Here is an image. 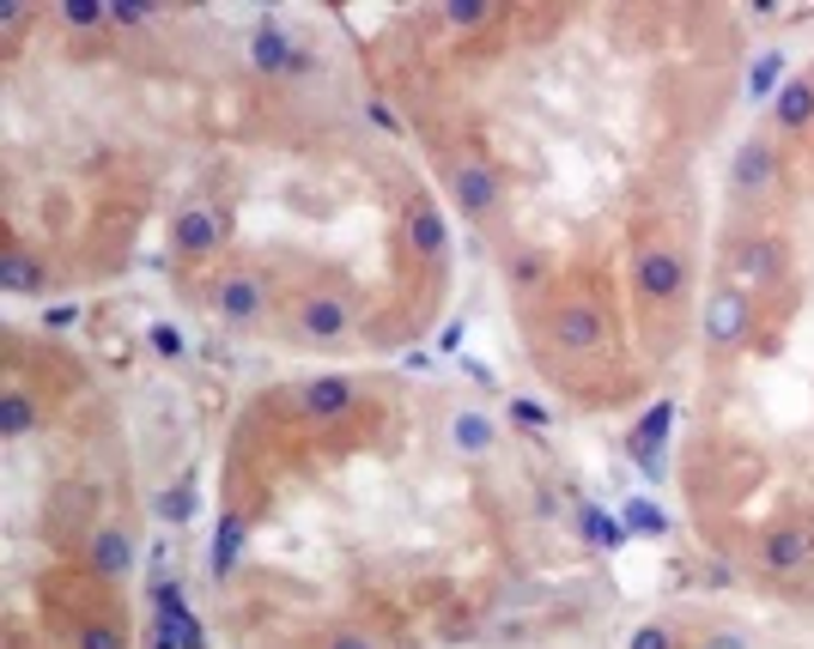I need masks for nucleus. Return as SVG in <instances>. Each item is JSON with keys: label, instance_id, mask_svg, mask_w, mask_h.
I'll use <instances>...</instances> for the list:
<instances>
[{"label": "nucleus", "instance_id": "1", "mask_svg": "<svg viewBox=\"0 0 814 649\" xmlns=\"http://www.w3.org/2000/svg\"><path fill=\"white\" fill-rule=\"evenodd\" d=\"M541 340H547L553 352H565V358H590V352L608 340L602 304H590V298H553L547 310H541Z\"/></svg>", "mask_w": 814, "mask_h": 649}, {"label": "nucleus", "instance_id": "2", "mask_svg": "<svg viewBox=\"0 0 814 649\" xmlns=\"http://www.w3.org/2000/svg\"><path fill=\"white\" fill-rule=\"evenodd\" d=\"M814 565V522L809 516H784L754 540V571L772 577V583H790Z\"/></svg>", "mask_w": 814, "mask_h": 649}, {"label": "nucleus", "instance_id": "3", "mask_svg": "<svg viewBox=\"0 0 814 649\" xmlns=\"http://www.w3.org/2000/svg\"><path fill=\"white\" fill-rule=\"evenodd\" d=\"M268 310H274V292H268V280L256 267H225L219 280H213V316H219L225 328L250 334V328L268 322Z\"/></svg>", "mask_w": 814, "mask_h": 649}, {"label": "nucleus", "instance_id": "4", "mask_svg": "<svg viewBox=\"0 0 814 649\" xmlns=\"http://www.w3.org/2000/svg\"><path fill=\"white\" fill-rule=\"evenodd\" d=\"M353 298L347 292H329V286H316L304 292V298H292V334L310 340V346H335V340L353 334Z\"/></svg>", "mask_w": 814, "mask_h": 649}, {"label": "nucleus", "instance_id": "5", "mask_svg": "<svg viewBox=\"0 0 814 649\" xmlns=\"http://www.w3.org/2000/svg\"><path fill=\"white\" fill-rule=\"evenodd\" d=\"M444 182H450V201H456V213H468V219H493V213H499V201H505L499 170L486 164V158H474V152L450 158V164H444Z\"/></svg>", "mask_w": 814, "mask_h": 649}, {"label": "nucleus", "instance_id": "6", "mask_svg": "<svg viewBox=\"0 0 814 649\" xmlns=\"http://www.w3.org/2000/svg\"><path fill=\"white\" fill-rule=\"evenodd\" d=\"M632 286H638L644 304H681L687 255L675 243H638V255H632Z\"/></svg>", "mask_w": 814, "mask_h": 649}, {"label": "nucleus", "instance_id": "7", "mask_svg": "<svg viewBox=\"0 0 814 649\" xmlns=\"http://www.w3.org/2000/svg\"><path fill=\"white\" fill-rule=\"evenodd\" d=\"M778 182H784V158H778L772 140H748L736 152V164H730V189H736V201H748V207L772 201Z\"/></svg>", "mask_w": 814, "mask_h": 649}, {"label": "nucleus", "instance_id": "8", "mask_svg": "<svg viewBox=\"0 0 814 649\" xmlns=\"http://www.w3.org/2000/svg\"><path fill=\"white\" fill-rule=\"evenodd\" d=\"M748 328H754V298L742 286H717L705 298V340L717 352H736L748 340Z\"/></svg>", "mask_w": 814, "mask_h": 649}, {"label": "nucleus", "instance_id": "9", "mask_svg": "<svg viewBox=\"0 0 814 649\" xmlns=\"http://www.w3.org/2000/svg\"><path fill=\"white\" fill-rule=\"evenodd\" d=\"M402 231H407V249L426 261H444L450 255V225H444V207H438L426 189H414L402 207Z\"/></svg>", "mask_w": 814, "mask_h": 649}, {"label": "nucleus", "instance_id": "10", "mask_svg": "<svg viewBox=\"0 0 814 649\" xmlns=\"http://www.w3.org/2000/svg\"><path fill=\"white\" fill-rule=\"evenodd\" d=\"M730 267H736V280H748V286H784L790 280V243L784 237H766V231L742 237Z\"/></svg>", "mask_w": 814, "mask_h": 649}, {"label": "nucleus", "instance_id": "11", "mask_svg": "<svg viewBox=\"0 0 814 649\" xmlns=\"http://www.w3.org/2000/svg\"><path fill=\"white\" fill-rule=\"evenodd\" d=\"M359 407V389L347 377H310L298 389V413L316 419V425H335V419H347Z\"/></svg>", "mask_w": 814, "mask_h": 649}, {"label": "nucleus", "instance_id": "12", "mask_svg": "<svg viewBox=\"0 0 814 649\" xmlns=\"http://www.w3.org/2000/svg\"><path fill=\"white\" fill-rule=\"evenodd\" d=\"M171 243H177V255L183 261H201V255H213V249L225 243V225H219V213L213 207H183L171 219Z\"/></svg>", "mask_w": 814, "mask_h": 649}, {"label": "nucleus", "instance_id": "13", "mask_svg": "<svg viewBox=\"0 0 814 649\" xmlns=\"http://www.w3.org/2000/svg\"><path fill=\"white\" fill-rule=\"evenodd\" d=\"M0 292H7V298H43V292H49V267H43L31 249L7 243V255H0Z\"/></svg>", "mask_w": 814, "mask_h": 649}, {"label": "nucleus", "instance_id": "14", "mask_svg": "<svg viewBox=\"0 0 814 649\" xmlns=\"http://www.w3.org/2000/svg\"><path fill=\"white\" fill-rule=\"evenodd\" d=\"M814 122V79H784V91L772 98V128L802 134Z\"/></svg>", "mask_w": 814, "mask_h": 649}, {"label": "nucleus", "instance_id": "15", "mask_svg": "<svg viewBox=\"0 0 814 649\" xmlns=\"http://www.w3.org/2000/svg\"><path fill=\"white\" fill-rule=\"evenodd\" d=\"M86 559H92L98 577H128L134 571V540L122 528H98L92 546H86Z\"/></svg>", "mask_w": 814, "mask_h": 649}, {"label": "nucleus", "instance_id": "16", "mask_svg": "<svg viewBox=\"0 0 814 649\" xmlns=\"http://www.w3.org/2000/svg\"><path fill=\"white\" fill-rule=\"evenodd\" d=\"M298 61H304V55L292 49V37H286V31L262 25V31L250 37V67H256V73H292Z\"/></svg>", "mask_w": 814, "mask_h": 649}, {"label": "nucleus", "instance_id": "17", "mask_svg": "<svg viewBox=\"0 0 814 649\" xmlns=\"http://www.w3.org/2000/svg\"><path fill=\"white\" fill-rule=\"evenodd\" d=\"M450 443H456V455H493V443H499V425H493L481 407H462V413L450 419Z\"/></svg>", "mask_w": 814, "mask_h": 649}, {"label": "nucleus", "instance_id": "18", "mask_svg": "<svg viewBox=\"0 0 814 649\" xmlns=\"http://www.w3.org/2000/svg\"><path fill=\"white\" fill-rule=\"evenodd\" d=\"M669 425H675V401H657V407H651V419L632 431V449H638L644 474H657V443H663V431H669Z\"/></svg>", "mask_w": 814, "mask_h": 649}, {"label": "nucleus", "instance_id": "19", "mask_svg": "<svg viewBox=\"0 0 814 649\" xmlns=\"http://www.w3.org/2000/svg\"><path fill=\"white\" fill-rule=\"evenodd\" d=\"M244 516H219V534H213V577H231L237 559H244Z\"/></svg>", "mask_w": 814, "mask_h": 649}, {"label": "nucleus", "instance_id": "20", "mask_svg": "<svg viewBox=\"0 0 814 649\" xmlns=\"http://www.w3.org/2000/svg\"><path fill=\"white\" fill-rule=\"evenodd\" d=\"M0 431H7V437L37 431V401H31L25 389H7V401H0Z\"/></svg>", "mask_w": 814, "mask_h": 649}, {"label": "nucleus", "instance_id": "21", "mask_svg": "<svg viewBox=\"0 0 814 649\" xmlns=\"http://www.w3.org/2000/svg\"><path fill=\"white\" fill-rule=\"evenodd\" d=\"M778 91H784V55L766 49L760 61H754V73H748V98L760 104V98H778Z\"/></svg>", "mask_w": 814, "mask_h": 649}, {"label": "nucleus", "instance_id": "22", "mask_svg": "<svg viewBox=\"0 0 814 649\" xmlns=\"http://www.w3.org/2000/svg\"><path fill=\"white\" fill-rule=\"evenodd\" d=\"M74 649H128V631H122L116 619H86Z\"/></svg>", "mask_w": 814, "mask_h": 649}, {"label": "nucleus", "instance_id": "23", "mask_svg": "<svg viewBox=\"0 0 814 649\" xmlns=\"http://www.w3.org/2000/svg\"><path fill=\"white\" fill-rule=\"evenodd\" d=\"M55 19H61V25H74V31H92V25H104V19H110V7H104V0H61V7H55Z\"/></svg>", "mask_w": 814, "mask_h": 649}, {"label": "nucleus", "instance_id": "24", "mask_svg": "<svg viewBox=\"0 0 814 649\" xmlns=\"http://www.w3.org/2000/svg\"><path fill=\"white\" fill-rule=\"evenodd\" d=\"M158 522H189L195 516V492H189V486H171V492H158Z\"/></svg>", "mask_w": 814, "mask_h": 649}, {"label": "nucleus", "instance_id": "25", "mask_svg": "<svg viewBox=\"0 0 814 649\" xmlns=\"http://www.w3.org/2000/svg\"><path fill=\"white\" fill-rule=\"evenodd\" d=\"M152 607H158V619H189V595H183V583H152Z\"/></svg>", "mask_w": 814, "mask_h": 649}, {"label": "nucleus", "instance_id": "26", "mask_svg": "<svg viewBox=\"0 0 814 649\" xmlns=\"http://www.w3.org/2000/svg\"><path fill=\"white\" fill-rule=\"evenodd\" d=\"M444 19H450L456 31H474V25H486V19H493V7H486V0H450Z\"/></svg>", "mask_w": 814, "mask_h": 649}, {"label": "nucleus", "instance_id": "27", "mask_svg": "<svg viewBox=\"0 0 814 649\" xmlns=\"http://www.w3.org/2000/svg\"><path fill=\"white\" fill-rule=\"evenodd\" d=\"M323 649H383V637L377 631H353V625H347V631H329V644Z\"/></svg>", "mask_w": 814, "mask_h": 649}, {"label": "nucleus", "instance_id": "28", "mask_svg": "<svg viewBox=\"0 0 814 649\" xmlns=\"http://www.w3.org/2000/svg\"><path fill=\"white\" fill-rule=\"evenodd\" d=\"M632 649H675V631L669 625H638V631H632Z\"/></svg>", "mask_w": 814, "mask_h": 649}, {"label": "nucleus", "instance_id": "29", "mask_svg": "<svg viewBox=\"0 0 814 649\" xmlns=\"http://www.w3.org/2000/svg\"><path fill=\"white\" fill-rule=\"evenodd\" d=\"M152 13H158V7H146V0H116V7H110V19H116V25H146Z\"/></svg>", "mask_w": 814, "mask_h": 649}, {"label": "nucleus", "instance_id": "30", "mask_svg": "<svg viewBox=\"0 0 814 649\" xmlns=\"http://www.w3.org/2000/svg\"><path fill=\"white\" fill-rule=\"evenodd\" d=\"M626 516H632V522H638V528H644V534H669V522H663V516H657V510L644 504V498H632V504H626Z\"/></svg>", "mask_w": 814, "mask_h": 649}, {"label": "nucleus", "instance_id": "31", "mask_svg": "<svg viewBox=\"0 0 814 649\" xmlns=\"http://www.w3.org/2000/svg\"><path fill=\"white\" fill-rule=\"evenodd\" d=\"M152 352H165V358H183V334H177L171 322H158V328H152Z\"/></svg>", "mask_w": 814, "mask_h": 649}, {"label": "nucleus", "instance_id": "32", "mask_svg": "<svg viewBox=\"0 0 814 649\" xmlns=\"http://www.w3.org/2000/svg\"><path fill=\"white\" fill-rule=\"evenodd\" d=\"M693 649H754V644H748V637H742V631H723V625H717V631H705V637H699Z\"/></svg>", "mask_w": 814, "mask_h": 649}, {"label": "nucleus", "instance_id": "33", "mask_svg": "<svg viewBox=\"0 0 814 649\" xmlns=\"http://www.w3.org/2000/svg\"><path fill=\"white\" fill-rule=\"evenodd\" d=\"M511 413H517V425H535V431H541V425H547V419H553L547 407H535V401H517Z\"/></svg>", "mask_w": 814, "mask_h": 649}, {"label": "nucleus", "instance_id": "34", "mask_svg": "<svg viewBox=\"0 0 814 649\" xmlns=\"http://www.w3.org/2000/svg\"><path fill=\"white\" fill-rule=\"evenodd\" d=\"M511 280H517V286H541V261H535V255H523V261L511 267Z\"/></svg>", "mask_w": 814, "mask_h": 649}, {"label": "nucleus", "instance_id": "35", "mask_svg": "<svg viewBox=\"0 0 814 649\" xmlns=\"http://www.w3.org/2000/svg\"><path fill=\"white\" fill-rule=\"evenodd\" d=\"M365 116H371V122H377V128H389V134H402V122H395V116H389V104H365Z\"/></svg>", "mask_w": 814, "mask_h": 649}]
</instances>
